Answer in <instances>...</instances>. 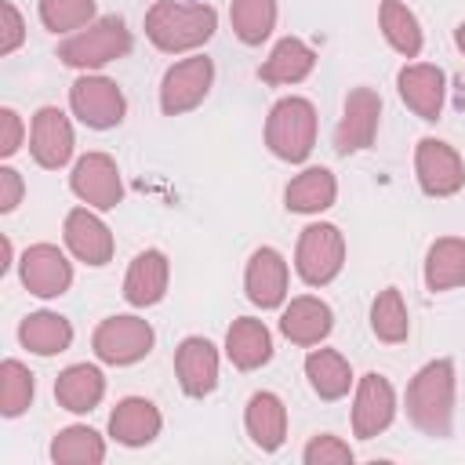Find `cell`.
<instances>
[{"mask_svg":"<svg viewBox=\"0 0 465 465\" xmlns=\"http://www.w3.org/2000/svg\"><path fill=\"white\" fill-rule=\"evenodd\" d=\"M102 392H105V378H102V371L91 367V363H73V367H65V371L58 374V381H54L58 403H62L65 411H73V414L94 411L98 400H102Z\"/></svg>","mask_w":465,"mask_h":465,"instance_id":"cell-23","label":"cell"},{"mask_svg":"<svg viewBox=\"0 0 465 465\" xmlns=\"http://www.w3.org/2000/svg\"><path fill=\"white\" fill-rule=\"evenodd\" d=\"M225 352L240 371H254L272 360V334L262 320L240 316V320H232V327L225 334Z\"/></svg>","mask_w":465,"mask_h":465,"instance_id":"cell-21","label":"cell"},{"mask_svg":"<svg viewBox=\"0 0 465 465\" xmlns=\"http://www.w3.org/2000/svg\"><path fill=\"white\" fill-rule=\"evenodd\" d=\"M425 283L429 291H450L465 283V240L443 236L425 254Z\"/></svg>","mask_w":465,"mask_h":465,"instance_id":"cell-28","label":"cell"},{"mask_svg":"<svg viewBox=\"0 0 465 465\" xmlns=\"http://www.w3.org/2000/svg\"><path fill=\"white\" fill-rule=\"evenodd\" d=\"M131 51V33L124 25V18L116 15H105L98 18L91 29L69 36L62 47H58V58L73 69H98L105 62H116Z\"/></svg>","mask_w":465,"mask_h":465,"instance_id":"cell-4","label":"cell"},{"mask_svg":"<svg viewBox=\"0 0 465 465\" xmlns=\"http://www.w3.org/2000/svg\"><path fill=\"white\" fill-rule=\"evenodd\" d=\"M211 80H214V65L203 54L171 65L163 73V84H160V105H163V113L167 116H178V113L196 109L203 102V94L211 91Z\"/></svg>","mask_w":465,"mask_h":465,"instance_id":"cell-7","label":"cell"},{"mask_svg":"<svg viewBox=\"0 0 465 465\" xmlns=\"http://www.w3.org/2000/svg\"><path fill=\"white\" fill-rule=\"evenodd\" d=\"M294 265H298V276L309 287L331 283L341 272V265H345V240H341V232L334 225H327V222H316V225L302 229Z\"/></svg>","mask_w":465,"mask_h":465,"instance_id":"cell-5","label":"cell"},{"mask_svg":"<svg viewBox=\"0 0 465 465\" xmlns=\"http://www.w3.org/2000/svg\"><path fill=\"white\" fill-rule=\"evenodd\" d=\"M454 44H458V47H461V51H465V22H461V25H458V29H454Z\"/></svg>","mask_w":465,"mask_h":465,"instance_id":"cell-40","label":"cell"},{"mask_svg":"<svg viewBox=\"0 0 465 465\" xmlns=\"http://www.w3.org/2000/svg\"><path fill=\"white\" fill-rule=\"evenodd\" d=\"M247 298L262 309H276L287 294V262L272 247H258L247 262Z\"/></svg>","mask_w":465,"mask_h":465,"instance_id":"cell-18","label":"cell"},{"mask_svg":"<svg viewBox=\"0 0 465 465\" xmlns=\"http://www.w3.org/2000/svg\"><path fill=\"white\" fill-rule=\"evenodd\" d=\"M51 458L58 465H98L105 458V443L87 425H69L51 440Z\"/></svg>","mask_w":465,"mask_h":465,"instance_id":"cell-30","label":"cell"},{"mask_svg":"<svg viewBox=\"0 0 465 465\" xmlns=\"http://www.w3.org/2000/svg\"><path fill=\"white\" fill-rule=\"evenodd\" d=\"M381 33L403 58H414L421 51V25L400 0H381Z\"/></svg>","mask_w":465,"mask_h":465,"instance_id":"cell-31","label":"cell"},{"mask_svg":"<svg viewBox=\"0 0 465 465\" xmlns=\"http://www.w3.org/2000/svg\"><path fill=\"white\" fill-rule=\"evenodd\" d=\"M232 33L243 44H262L276 25V0H232Z\"/></svg>","mask_w":465,"mask_h":465,"instance_id":"cell-32","label":"cell"},{"mask_svg":"<svg viewBox=\"0 0 465 465\" xmlns=\"http://www.w3.org/2000/svg\"><path fill=\"white\" fill-rule=\"evenodd\" d=\"M69 102H73V113L87 127H98V131L116 127L124 120V109H127L120 87L113 80H105V76H80L73 84V91H69Z\"/></svg>","mask_w":465,"mask_h":465,"instance_id":"cell-11","label":"cell"},{"mask_svg":"<svg viewBox=\"0 0 465 465\" xmlns=\"http://www.w3.org/2000/svg\"><path fill=\"white\" fill-rule=\"evenodd\" d=\"M33 160L47 171L62 167L69 156H73V127L65 120L62 109L54 105H44L36 116H33Z\"/></svg>","mask_w":465,"mask_h":465,"instance_id":"cell-14","label":"cell"},{"mask_svg":"<svg viewBox=\"0 0 465 465\" xmlns=\"http://www.w3.org/2000/svg\"><path fill=\"white\" fill-rule=\"evenodd\" d=\"M0 15H4V33H0V54H11L22 36H25V25H22V15L15 4H0Z\"/></svg>","mask_w":465,"mask_h":465,"instance_id":"cell-37","label":"cell"},{"mask_svg":"<svg viewBox=\"0 0 465 465\" xmlns=\"http://www.w3.org/2000/svg\"><path fill=\"white\" fill-rule=\"evenodd\" d=\"M33 403V374L18 360L0 363V411L7 418H18Z\"/></svg>","mask_w":465,"mask_h":465,"instance_id":"cell-34","label":"cell"},{"mask_svg":"<svg viewBox=\"0 0 465 465\" xmlns=\"http://www.w3.org/2000/svg\"><path fill=\"white\" fill-rule=\"evenodd\" d=\"M371 327L381 341H403L407 331H411V320H407V309H403V298L396 287H385L374 305H371Z\"/></svg>","mask_w":465,"mask_h":465,"instance_id":"cell-33","label":"cell"},{"mask_svg":"<svg viewBox=\"0 0 465 465\" xmlns=\"http://www.w3.org/2000/svg\"><path fill=\"white\" fill-rule=\"evenodd\" d=\"M167 291V258L160 251H142L131 269H127V280H124V298L138 309L145 305H156Z\"/></svg>","mask_w":465,"mask_h":465,"instance_id":"cell-22","label":"cell"},{"mask_svg":"<svg viewBox=\"0 0 465 465\" xmlns=\"http://www.w3.org/2000/svg\"><path fill=\"white\" fill-rule=\"evenodd\" d=\"M247 432L262 450H276L287 436V411L280 396L272 392H254L247 403Z\"/></svg>","mask_w":465,"mask_h":465,"instance_id":"cell-25","label":"cell"},{"mask_svg":"<svg viewBox=\"0 0 465 465\" xmlns=\"http://www.w3.org/2000/svg\"><path fill=\"white\" fill-rule=\"evenodd\" d=\"M305 378H309V385H312V392H316L320 400H341V396L349 392V385H352V371H349L345 356L334 352V349H316V352H309V360H305Z\"/></svg>","mask_w":465,"mask_h":465,"instance_id":"cell-27","label":"cell"},{"mask_svg":"<svg viewBox=\"0 0 465 465\" xmlns=\"http://www.w3.org/2000/svg\"><path fill=\"white\" fill-rule=\"evenodd\" d=\"M334 193H338L334 174L327 167H309L287 185V211H298V214L327 211L334 203Z\"/></svg>","mask_w":465,"mask_h":465,"instance_id":"cell-29","label":"cell"},{"mask_svg":"<svg viewBox=\"0 0 465 465\" xmlns=\"http://www.w3.org/2000/svg\"><path fill=\"white\" fill-rule=\"evenodd\" d=\"M65 243L87 265H105L113 258V232L87 207H76L65 214Z\"/></svg>","mask_w":465,"mask_h":465,"instance_id":"cell-17","label":"cell"},{"mask_svg":"<svg viewBox=\"0 0 465 465\" xmlns=\"http://www.w3.org/2000/svg\"><path fill=\"white\" fill-rule=\"evenodd\" d=\"M305 465H352V450L338 436H316L305 447Z\"/></svg>","mask_w":465,"mask_h":465,"instance_id":"cell-36","label":"cell"},{"mask_svg":"<svg viewBox=\"0 0 465 465\" xmlns=\"http://www.w3.org/2000/svg\"><path fill=\"white\" fill-rule=\"evenodd\" d=\"M312 65H316L312 47L302 44L298 36H283L272 47V54L265 58V65L258 69V76L265 84H298V80H305L312 73Z\"/></svg>","mask_w":465,"mask_h":465,"instance_id":"cell-24","label":"cell"},{"mask_svg":"<svg viewBox=\"0 0 465 465\" xmlns=\"http://www.w3.org/2000/svg\"><path fill=\"white\" fill-rule=\"evenodd\" d=\"M22 283L40 298H58L73 283V269L65 254L51 243H36L22 254Z\"/></svg>","mask_w":465,"mask_h":465,"instance_id":"cell-13","label":"cell"},{"mask_svg":"<svg viewBox=\"0 0 465 465\" xmlns=\"http://www.w3.org/2000/svg\"><path fill=\"white\" fill-rule=\"evenodd\" d=\"M22 142V120L15 109H0V156H11Z\"/></svg>","mask_w":465,"mask_h":465,"instance_id":"cell-38","label":"cell"},{"mask_svg":"<svg viewBox=\"0 0 465 465\" xmlns=\"http://www.w3.org/2000/svg\"><path fill=\"white\" fill-rule=\"evenodd\" d=\"M109 432L124 447H145L160 436V411L142 396H127L109 414Z\"/></svg>","mask_w":465,"mask_h":465,"instance_id":"cell-19","label":"cell"},{"mask_svg":"<svg viewBox=\"0 0 465 465\" xmlns=\"http://www.w3.org/2000/svg\"><path fill=\"white\" fill-rule=\"evenodd\" d=\"M400 98L421 116V120H440L443 113V69L440 65H403L396 76Z\"/></svg>","mask_w":465,"mask_h":465,"instance_id":"cell-16","label":"cell"},{"mask_svg":"<svg viewBox=\"0 0 465 465\" xmlns=\"http://www.w3.org/2000/svg\"><path fill=\"white\" fill-rule=\"evenodd\" d=\"M91 345L102 363H113V367L138 363L153 349V327L138 316H109L98 323Z\"/></svg>","mask_w":465,"mask_h":465,"instance_id":"cell-6","label":"cell"},{"mask_svg":"<svg viewBox=\"0 0 465 465\" xmlns=\"http://www.w3.org/2000/svg\"><path fill=\"white\" fill-rule=\"evenodd\" d=\"M214 25H218V18H214V7H207V4L156 0L145 11V36L167 54L193 51V47L207 44L214 36Z\"/></svg>","mask_w":465,"mask_h":465,"instance_id":"cell-1","label":"cell"},{"mask_svg":"<svg viewBox=\"0 0 465 465\" xmlns=\"http://www.w3.org/2000/svg\"><path fill=\"white\" fill-rule=\"evenodd\" d=\"M316 142V109L305 98H280L265 120V145L291 163H302Z\"/></svg>","mask_w":465,"mask_h":465,"instance_id":"cell-3","label":"cell"},{"mask_svg":"<svg viewBox=\"0 0 465 465\" xmlns=\"http://www.w3.org/2000/svg\"><path fill=\"white\" fill-rule=\"evenodd\" d=\"M407 418L425 432V436H450V418H454V363L436 360L425 363L411 385H407Z\"/></svg>","mask_w":465,"mask_h":465,"instance_id":"cell-2","label":"cell"},{"mask_svg":"<svg viewBox=\"0 0 465 465\" xmlns=\"http://www.w3.org/2000/svg\"><path fill=\"white\" fill-rule=\"evenodd\" d=\"M331 327H334L331 305L320 298H294L280 316V331L294 345H320L331 334Z\"/></svg>","mask_w":465,"mask_h":465,"instance_id":"cell-20","label":"cell"},{"mask_svg":"<svg viewBox=\"0 0 465 465\" xmlns=\"http://www.w3.org/2000/svg\"><path fill=\"white\" fill-rule=\"evenodd\" d=\"M22 200V178L11 167H0V211H15Z\"/></svg>","mask_w":465,"mask_h":465,"instance_id":"cell-39","label":"cell"},{"mask_svg":"<svg viewBox=\"0 0 465 465\" xmlns=\"http://www.w3.org/2000/svg\"><path fill=\"white\" fill-rule=\"evenodd\" d=\"M174 374L185 396H207L218 385V352L207 338H185L174 352Z\"/></svg>","mask_w":465,"mask_h":465,"instance_id":"cell-15","label":"cell"},{"mask_svg":"<svg viewBox=\"0 0 465 465\" xmlns=\"http://www.w3.org/2000/svg\"><path fill=\"white\" fill-rule=\"evenodd\" d=\"M91 15H94V0H40V22L51 33L80 29L91 22Z\"/></svg>","mask_w":465,"mask_h":465,"instance_id":"cell-35","label":"cell"},{"mask_svg":"<svg viewBox=\"0 0 465 465\" xmlns=\"http://www.w3.org/2000/svg\"><path fill=\"white\" fill-rule=\"evenodd\" d=\"M69 185L87 207H98V211H113L120 203V196H124V182H120L116 160L105 156V153L80 156L73 174H69Z\"/></svg>","mask_w":465,"mask_h":465,"instance_id":"cell-8","label":"cell"},{"mask_svg":"<svg viewBox=\"0 0 465 465\" xmlns=\"http://www.w3.org/2000/svg\"><path fill=\"white\" fill-rule=\"evenodd\" d=\"M414 171H418V182H421V189L429 196H454L465 185L461 156L447 142H440V138H421L418 142Z\"/></svg>","mask_w":465,"mask_h":465,"instance_id":"cell-10","label":"cell"},{"mask_svg":"<svg viewBox=\"0 0 465 465\" xmlns=\"http://www.w3.org/2000/svg\"><path fill=\"white\" fill-rule=\"evenodd\" d=\"M18 338H22V345H25L29 352H36V356H54V352H65V349H69L73 327H69V320L58 316V312H33V316L22 320Z\"/></svg>","mask_w":465,"mask_h":465,"instance_id":"cell-26","label":"cell"},{"mask_svg":"<svg viewBox=\"0 0 465 465\" xmlns=\"http://www.w3.org/2000/svg\"><path fill=\"white\" fill-rule=\"evenodd\" d=\"M378 116H381V98H378V91H371V87L349 91L341 124H338V131H334V153H338V156H349V153L367 149V145L374 142V134H378Z\"/></svg>","mask_w":465,"mask_h":465,"instance_id":"cell-9","label":"cell"},{"mask_svg":"<svg viewBox=\"0 0 465 465\" xmlns=\"http://www.w3.org/2000/svg\"><path fill=\"white\" fill-rule=\"evenodd\" d=\"M392 414H396V396L389 378H381L378 371L363 374L356 389V407H352V432L360 440H374L378 432L389 429Z\"/></svg>","mask_w":465,"mask_h":465,"instance_id":"cell-12","label":"cell"}]
</instances>
